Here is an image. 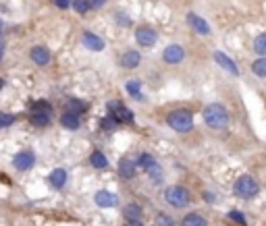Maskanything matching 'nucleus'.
Masks as SVG:
<instances>
[{
    "instance_id": "nucleus-2",
    "label": "nucleus",
    "mask_w": 266,
    "mask_h": 226,
    "mask_svg": "<svg viewBox=\"0 0 266 226\" xmlns=\"http://www.w3.org/2000/svg\"><path fill=\"white\" fill-rule=\"evenodd\" d=\"M167 125L177 133H189L193 129V117L189 110H173L167 117Z\"/></svg>"
},
{
    "instance_id": "nucleus-32",
    "label": "nucleus",
    "mask_w": 266,
    "mask_h": 226,
    "mask_svg": "<svg viewBox=\"0 0 266 226\" xmlns=\"http://www.w3.org/2000/svg\"><path fill=\"white\" fill-rule=\"evenodd\" d=\"M100 123H102V127H104L106 131H113V129L117 127V121H115V119H102Z\"/></svg>"
},
{
    "instance_id": "nucleus-25",
    "label": "nucleus",
    "mask_w": 266,
    "mask_h": 226,
    "mask_svg": "<svg viewBox=\"0 0 266 226\" xmlns=\"http://www.w3.org/2000/svg\"><path fill=\"white\" fill-rule=\"evenodd\" d=\"M127 91H129V96L139 100L141 98V83L139 81H127Z\"/></svg>"
},
{
    "instance_id": "nucleus-1",
    "label": "nucleus",
    "mask_w": 266,
    "mask_h": 226,
    "mask_svg": "<svg viewBox=\"0 0 266 226\" xmlns=\"http://www.w3.org/2000/svg\"><path fill=\"white\" fill-rule=\"evenodd\" d=\"M204 123L215 129V131H223L229 127L231 117H229V110L223 104H208L204 108Z\"/></svg>"
},
{
    "instance_id": "nucleus-30",
    "label": "nucleus",
    "mask_w": 266,
    "mask_h": 226,
    "mask_svg": "<svg viewBox=\"0 0 266 226\" xmlns=\"http://www.w3.org/2000/svg\"><path fill=\"white\" fill-rule=\"evenodd\" d=\"M156 226H175V220L167 214H158L156 216Z\"/></svg>"
},
{
    "instance_id": "nucleus-31",
    "label": "nucleus",
    "mask_w": 266,
    "mask_h": 226,
    "mask_svg": "<svg viewBox=\"0 0 266 226\" xmlns=\"http://www.w3.org/2000/svg\"><path fill=\"white\" fill-rule=\"evenodd\" d=\"M137 164H139L141 168H146V171H148V168H150L152 164H156V160H154V158H152L150 154H141V156H139V162H137Z\"/></svg>"
},
{
    "instance_id": "nucleus-35",
    "label": "nucleus",
    "mask_w": 266,
    "mask_h": 226,
    "mask_svg": "<svg viewBox=\"0 0 266 226\" xmlns=\"http://www.w3.org/2000/svg\"><path fill=\"white\" fill-rule=\"evenodd\" d=\"M117 19H119V21H121V25H125V27H127V25H129V19H127V17H125V15H117Z\"/></svg>"
},
{
    "instance_id": "nucleus-28",
    "label": "nucleus",
    "mask_w": 266,
    "mask_h": 226,
    "mask_svg": "<svg viewBox=\"0 0 266 226\" xmlns=\"http://www.w3.org/2000/svg\"><path fill=\"white\" fill-rule=\"evenodd\" d=\"M227 218H229V220H233L235 224H241V226H245V224H247V222H245V216H243L241 212H237V210H231V212L227 214Z\"/></svg>"
},
{
    "instance_id": "nucleus-24",
    "label": "nucleus",
    "mask_w": 266,
    "mask_h": 226,
    "mask_svg": "<svg viewBox=\"0 0 266 226\" xmlns=\"http://www.w3.org/2000/svg\"><path fill=\"white\" fill-rule=\"evenodd\" d=\"M252 73L256 77H266V59H264V56L252 63Z\"/></svg>"
},
{
    "instance_id": "nucleus-21",
    "label": "nucleus",
    "mask_w": 266,
    "mask_h": 226,
    "mask_svg": "<svg viewBox=\"0 0 266 226\" xmlns=\"http://www.w3.org/2000/svg\"><path fill=\"white\" fill-rule=\"evenodd\" d=\"M125 218L129 220V222H139V218H141V208L137 205V203H129V205H125Z\"/></svg>"
},
{
    "instance_id": "nucleus-33",
    "label": "nucleus",
    "mask_w": 266,
    "mask_h": 226,
    "mask_svg": "<svg viewBox=\"0 0 266 226\" xmlns=\"http://www.w3.org/2000/svg\"><path fill=\"white\" fill-rule=\"evenodd\" d=\"M55 5H57L59 9H69V5H71V0H55Z\"/></svg>"
},
{
    "instance_id": "nucleus-3",
    "label": "nucleus",
    "mask_w": 266,
    "mask_h": 226,
    "mask_svg": "<svg viewBox=\"0 0 266 226\" xmlns=\"http://www.w3.org/2000/svg\"><path fill=\"white\" fill-rule=\"evenodd\" d=\"M233 191H235V195L241 197V199H254V197L260 193V185H258V181H256L252 175H241V177L235 181Z\"/></svg>"
},
{
    "instance_id": "nucleus-15",
    "label": "nucleus",
    "mask_w": 266,
    "mask_h": 226,
    "mask_svg": "<svg viewBox=\"0 0 266 226\" xmlns=\"http://www.w3.org/2000/svg\"><path fill=\"white\" fill-rule=\"evenodd\" d=\"M187 21H189V25H191L200 35H208V33H210V25H208L202 17H198V15L189 13V15H187Z\"/></svg>"
},
{
    "instance_id": "nucleus-19",
    "label": "nucleus",
    "mask_w": 266,
    "mask_h": 226,
    "mask_svg": "<svg viewBox=\"0 0 266 226\" xmlns=\"http://www.w3.org/2000/svg\"><path fill=\"white\" fill-rule=\"evenodd\" d=\"M61 125L69 131H77L79 129V117L77 115H71V112H65V115L61 117Z\"/></svg>"
},
{
    "instance_id": "nucleus-4",
    "label": "nucleus",
    "mask_w": 266,
    "mask_h": 226,
    "mask_svg": "<svg viewBox=\"0 0 266 226\" xmlns=\"http://www.w3.org/2000/svg\"><path fill=\"white\" fill-rule=\"evenodd\" d=\"M165 199H167V203H169V205H173V208H177V210L187 208V205L191 203V195H189V191H187L185 187H181V185H173V187H169V189L165 191Z\"/></svg>"
},
{
    "instance_id": "nucleus-13",
    "label": "nucleus",
    "mask_w": 266,
    "mask_h": 226,
    "mask_svg": "<svg viewBox=\"0 0 266 226\" xmlns=\"http://www.w3.org/2000/svg\"><path fill=\"white\" fill-rule=\"evenodd\" d=\"M29 56H31V61H33L36 65H48V63H50V52H48L44 46H36V48H31Z\"/></svg>"
},
{
    "instance_id": "nucleus-14",
    "label": "nucleus",
    "mask_w": 266,
    "mask_h": 226,
    "mask_svg": "<svg viewBox=\"0 0 266 226\" xmlns=\"http://www.w3.org/2000/svg\"><path fill=\"white\" fill-rule=\"evenodd\" d=\"M135 171H137V164H135L133 160L121 158V162H119V175H121L123 179H131V177L135 175Z\"/></svg>"
},
{
    "instance_id": "nucleus-36",
    "label": "nucleus",
    "mask_w": 266,
    "mask_h": 226,
    "mask_svg": "<svg viewBox=\"0 0 266 226\" xmlns=\"http://www.w3.org/2000/svg\"><path fill=\"white\" fill-rule=\"evenodd\" d=\"M5 31V23H3V19H0V33Z\"/></svg>"
},
{
    "instance_id": "nucleus-29",
    "label": "nucleus",
    "mask_w": 266,
    "mask_h": 226,
    "mask_svg": "<svg viewBox=\"0 0 266 226\" xmlns=\"http://www.w3.org/2000/svg\"><path fill=\"white\" fill-rule=\"evenodd\" d=\"M148 175H150V177H152V179H154V181L158 183V181L163 179V168L158 166V164H152V166L148 168Z\"/></svg>"
},
{
    "instance_id": "nucleus-37",
    "label": "nucleus",
    "mask_w": 266,
    "mask_h": 226,
    "mask_svg": "<svg viewBox=\"0 0 266 226\" xmlns=\"http://www.w3.org/2000/svg\"><path fill=\"white\" fill-rule=\"evenodd\" d=\"M3 50H5V46H3V42H0V59H3Z\"/></svg>"
},
{
    "instance_id": "nucleus-22",
    "label": "nucleus",
    "mask_w": 266,
    "mask_h": 226,
    "mask_svg": "<svg viewBox=\"0 0 266 226\" xmlns=\"http://www.w3.org/2000/svg\"><path fill=\"white\" fill-rule=\"evenodd\" d=\"M90 162H92L94 168H98V171H104V168L109 166V160H106V156H104L102 152H94V154L90 156Z\"/></svg>"
},
{
    "instance_id": "nucleus-8",
    "label": "nucleus",
    "mask_w": 266,
    "mask_h": 226,
    "mask_svg": "<svg viewBox=\"0 0 266 226\" xmlns=\"http://www.w3.org/2000/svg\"><path fill=\"white\" fill-rule=\"evenodd\" d=\"M135 40H137L141 46H154V44H156V40H158V33H156L152 27L141 25V27H137V29H135Z\"/></svg>"
},
{
    "instance_id": "nucleus-17",
    "label": "nucleus",
    "mask_w": 266,
    "mask_h": 226,
    "mask_svg": "<svg viewBox=\"0 0 266 226\" xmlns=\"http://www.w3.org/2000/svg\"><path fill=\"white\" fill-rule=\"evenodd\" d=\"M181 226H208V220L198 212H189V214L183 216Z\"/></svg>"
},
{
    "instance_id": "nucleus-20",
    "label": "nucleus",
    "mask_w": 266,
    "mask_h": 226,
    "mask_svg": "<svg viewBox=\"0 0 266 226\" xmlns=\"http://www.w3.org/2000/svg\"><path fill=\"white\" fill-rule=\"evenodd\" d=\"M87 110V104L85 102H81V100H75V98H71L69 102H67V112H71V115H81V112H85Z\"/></svg>"
},
{
    "instance_id": "nucleus-34",
    "label": "nucleus",
    "mask_w": 266,
    "mask_h": 226,
    "mask_svg": "<svg viewBox=\"0 0 266 226\" xmlns=\"http://www.w3.org/2000/svg\"><path fill=\"white\" fill-rule=\"evenodd\" d=\"M104 3H106V0H90V7L92 9H100Z\"/></svg>"
},
{
    "instance_id": "nucleus-12",
    "label": "nucleus",
    "mask_w": 266,
    "mask_h": 226,
    "mask_svg": "<svg viewBox=\"0 0 266 226\" xmlns=\"http://www.w3.org/2000/svg\"><path fill=\"white\" fill-rule=\"evenodd\" d=\"M215 61L227 71V73H231V75H239V69H237V65L229 59V56L225 54V52H215Z\"/></svg>"
},
{
    "instance_id": "nucleus-26",
    "label": "nucleus",
    "mask_w": 266,
    "mask_h": 226,
    "mask_svg": "<svg viewBox=\"0 0 266 226\" xmlns=\"http://www.w3.org/2000/svg\"><path fill=\"white\" fill-rule=\"evenodd\" d=\"M73 9L79 13V15H85L92 7H90V0H73Z\"/></svg>"
},
{
    "instance_id": "nucleus-27",
    "label": "nucleus",
    "mask_w": 266,
    "mask_h": 226,
    "mask_svg": "<svg viewBox=\"0 0 266 226\" xmlns=\"http://www.w3.org/2000/svg\"><path fill=\"white\" fill-rule=\"evenodd\" d=\"M13 123H17V117H15V115H7V112H0V129L11 127Z\"/></svg>"
},
{
    "instance_id": "nucleus-23",
    "label": "nucleus",
    "mask_w": 266,
    "mask_h": 226,
    "mask_svg": "<svg viewBox=\"0 0 266 226\" xmlns=\"http://www.w3.org/2000/svg\"><path fill=\"white\" fill-rule=\"evenodd\" d=\"M254 50H256V54H260V56H264V59H266V31L260 33V35H256Z\"/></svg>"
},
{
    "instance_id": "nucleus-9",
    "label": "nucleus",
    "mask_w": 266,
    "mask_h": 226,
    "mask_svg": "<svg viewBox=\"0 0 266 226\" xmlns=\"http://www.w3.org/2000/svg\"><path fill=\"white\" fill-rule=\"evenodd\" d=\"M33 164H36V156H33L31 152H19V154L13 158V166L17 168V171H21V173L29 171Z\"/></svg>"
},
{
    "instance_id": "nucleus-6",
    "label": "nucleus",
    "mask_w": 266,
    "mask_h": 226,
    "mask_svg": "<svg viewBox=\"0 0 266 226\" xmlns=\"http://www.w3.org/2000/svg\"><path fill=\"white\" fill-rule=\"evenodd\" d=\"M109 108H111L113 119H115L117 123H125V125H131V123H133V112H131L127 106H123L121 102H111Z\"/></svg>"
},
{
    "instance_id": "nucleus-7",
    "label": "nucleus",
    "mask_w": 266,
    "mask_h": 226,
    "mask_svg": "<svg viewBox=\"0 0 266 226\" xmlns=\"http://www.w3.org/2000/svg\"><path fill=\"white\" fill-rule=\"evenodd\" d=\"M163 59H165V63H169V65H179V63L185 59V50H183L181 46H177V44L167 46L165 52H163Z\"/></svg>"
},
{
    "instance_id": "nucleus-11",
    "label": "nucleus",
    "mask_w": 266,
    "mask_h": 226,
    "mask_svg": "<svg viewBox=\"0 0 266 226\" xmlns=\"http://www.w3.org/2000/svg\"><path fill=\"white\" fill-rule=\"evenodd\" d=\"M81 42H83V46H85L87 50H92V52H100V50H104V40H102L100 35H96V33L85 31V33L81 35Z\"/></svg>"
},
{
    "instance_id": "nucleus-18",
    "label": "nucleus",
    "mask_w": 266,
    "mask_h": 226,
    "mask_svg": "<svg viewBox=\"0 0 266 226\" xmlns=\"http://www.w3.org/2000/svg\"><path fill=\"white\" fill-rule=\"evenodd\" d=\"M139 61H141V56H139V52H135V50H129V52H125V54L121 56V65H123L125 69L137 67Z\"/></svg>"
},
{
    "instance_id": "nucleus-5",
    "label": "nucleus",
    "mask_w": 266,
    "mask_h": 226,
    "mask_svg": "<svg viewBox=\"0 0 266 226\" xmlns=\"http://www.w3.org/2000/svg\"><path fill=\"white\" fill-rule=\"evenodd\" d=\"M29 121L36 125V127H46L50 123V108L46 102H38L33 106V112H31V117Z\"/></svg>"
},
{
    "instance_id": "nucleus-16",
    "label": "nucleus",
    "mask_w": 266,
    "mask_h": 226,
    "mask_svg": "<svg viewBox=\"0 0 266 226\" xmlns=\"http://www.w3.org/2000/svg\"><path fill=\"white\" fill-rule=\"evenodd\" d=\"M48 183L55 187V189H63L65 183H67V171H63V168H57V171H52L50 177H48Z\"/></svg>"
},
{
    "instance_id": "nucleus-10",
    "label": "nucleus",
    "mask_w": 266,
    "mask_h": 226,
    "mask_svg": "<svg viewBox=\"0 0 266 226\" xmlns=\"http://www.w3.org/2000/svg\"><path fill=\"white\" fill-rule=\"evenodd\" d=\"M94 201L100 208H115V205H119V197L115 193H111V191H98L94 195Z\"/></svg>"
}]
</instances>
